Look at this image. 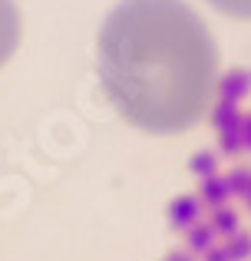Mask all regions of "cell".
Segmentation results:
<instances>
[{"mask_svg":"<svg viewBox=\"0 0 251 261\" xmlns=\"http://www.w3.org/2000/svg\"><path fill=\"white\" fill-rule=\"evenodd\" d=\"M20 46V10L13 0H0V66Z\"/></svg>","mask_w":251,"mask_h":261,"instance_id":"cell-2","label":"cell"},{"mask_svg":"<svg viewBox=\"0 0 251 261\" xmlns=\"http://www.w3.org/2000/svg\"><path fill=\"white\" fill-rule=\"evenodd\" d=\"M99 80L126 122L175 136L205 119L218 43L185 0H123L99 30Z\"/></svg>","mask_w":251,"mask_h":261,"instance_id":"cell-1","label":"cell"},{"mask_svg":"<svg viewBox=\"0 0 251 261\" xmlns=\"http://www.w3.org/2000/svg\"><path fill=\"white\" fill-rule=\"evenodd\" d=\"M218 13L225 17H235V20H251V0H208Z\"/></svg>","mask_w":251,"mask_h":261,"instance_id":"cell-3","label":"cell"}]
</instances>
